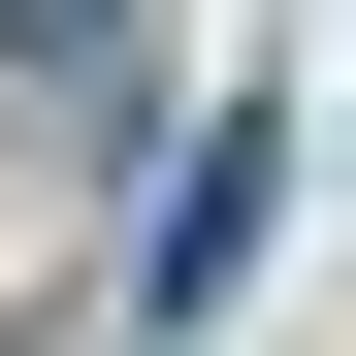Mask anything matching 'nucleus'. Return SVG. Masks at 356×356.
Masks as SVG:
<instances>
[{
    "label": "nucleus",
    "instance_id": "obj_1",
    "mask_svg": "<svg viewBox=\"0 0 356 356\" xmlns=\"http://www.w3.org/2000/svg\"><path fill=\"white\" fill-rule=\"evenodd\" d=\"M259 227H291V130L227 97V130L162 162V227H130V324H227V259H259Z\"/></svg>",
    "mask_w": 356,
    "mask_h": 356
},
{
    "label": "nucleus",
    "instance_id": "obj_2",
    "mask_svg": "<svg viewBox=\"0 0 356 356\" xmlns=\"http://www.w3.org/2000/svg\"><path fill=\"white\" fill-rule=\"evenodd\" d=\"M0 65L33 97H130V0H0Z\"/></svg>",
    "mask_w": 356,
    "mask_h": 356
}]
</instances>
